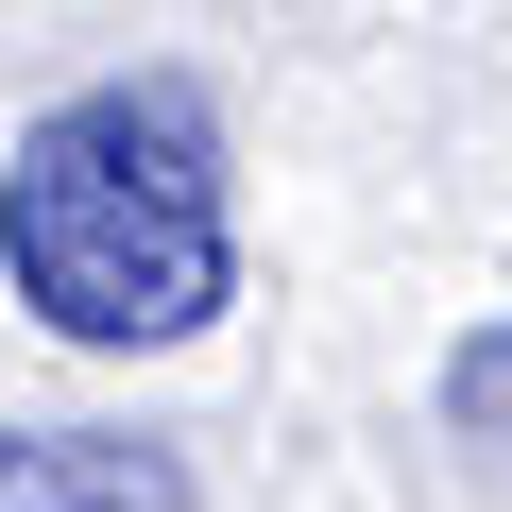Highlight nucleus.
<instances>
[{
    "label": "nucleus",
    "instance_id": "nucleus-1",
    "mask_svg": "<svg viewBox=\"0 0 512 512\" xmlns=\"http://www.w3.org/2000/svg\"><path fill=\"white\" fill-rule=\"evenodd\" d=\"M0 274L52 342H188L239 291L222 239V137L171 69H120L86 103H52L0 171Z\"/></svg>",
    "mask_w": 512,
    "mask_h": 512
},
{
    "label": "nucleus",
    "instance_id": "nucleus-2",
    "mask_svg": "<svg viewBox=\"0 0 512 512\" xmlns=\"http://www.w3.org/2000/svg\"><path fill=\"white\" fill-rule=\"evenodd\" d=\"M0 512H188V461L137 427H0Z\"/></svg>",
    "mask_w": 512,
    "mask_h": 512
},
{
    "label": "nucleus",
    "instance_id": "nucleus-3",
    "mask_svg": "<svg viewBox=\"0 0 512 512\" xmlns=\"http://www.w3.org/2000/svg\"><path fill=\"white\" fill-rule=\"evenodd\" d=\"M444 410H461L478 444H512V325H495V342H461V376H444Z\"/></svg>",
    "mask_w": 512,
    "mask_h": 512
}]
</instances>
